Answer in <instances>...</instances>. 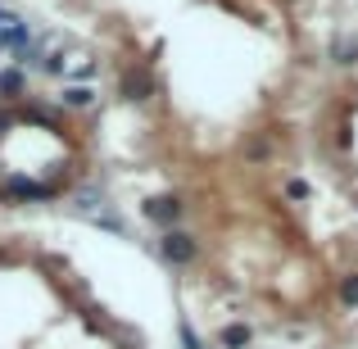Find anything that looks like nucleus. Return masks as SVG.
Segmentation results:
<instances>
[{
    "instance_id": "f257e3e1",
    "label": "nucleus",
    "mask_w": 358,
    "mask_h": 349,
    "mask_svg": "<svg viewBox=\"0 0 358 349\" xmlns=\"http://www.w3.org/2000/svg\"><path fill=\"white\" fill-rule=\"evenodd\" d=\"M55 195H59L55 182H32V177H23V173H9L5 182H0V200H9V204H45V200H55Z\"/></svg>"
},
{
    "instance_id": "f03ea898",
    "label": "nucleus",
    "mask_w": 358,
    "mask_h": 349,
    "mask_svg": "<svg viewBox=\"0 0 358 349\" xmlns=\"http://www.w3.org/2000/svg\"><path fill=\"white\" fill-rule=\"evenodd\" d=\"M159 254H164V263H173V268H186V263H195V254H200V245H195L191 232L173 227L159 236Z\"/></svg>"
},
{
    "instance_id": "7ed1b4c3",
    "label": "nucleus",
    "mask_w": 358,
    "mask_h": 349,
    "mask_svg": "<svg viewBox=\"0 0 358 349\" xmlns=\"http://www.w3.org/2000/svg\"><path fill=\"white\" fill-rule=\"evenodd\" d=\"M182 213H186L182 195H150L145 200V218L155 222V227H164V232H173L177 222H182Z\"/></svg>"
},
{
    "instance_id": "20e7f679",
    "label": "nucleus",
    "mask_w": 358,
    "mask_h": 349,
    "mask_svg": "<svg viewBox=\"0 0 358 349\" xmlns=\"http://www.w3.org/2000/svg\"><path fill=\"white\" fill-rule=\"evenodd\" d=\"M150 96H155V73L145 64L122 69V100H150Z\"/></svg>"
},
{
    "instance_id": "39448f33",
    "label": "nucleus",
    "mask_w": 358,
    "mask_h": 349,
    "mask_svg": "<svg viewBox=\"0 0 358 349\" xmlns=\"http://www.w3.org/2000/svg\"><path fill=\"white\" fill-rule=\"evenodd\" d=\"M27 96V73L23 69H0V100L14 105V100Z\"/></svg>"
},
{
    "instance_id": "423d86ee",
    "label": "nucleus",
    "mask_w": 358,
    "mask_h": 349,
    "mask_svg": "<svg viewBox=\"0 0 358 349\" xmlns=\"http://www.w3.org/2000/svg\"><path fill=\"white\" fill-rule=\"evenodd\" d=\"M59 105L64 109H91V105H96V91H91L87 82H73V87L59 91Z\"/></svg>"
},
{
    "instance_id": "0eeeda50",
    "label": "nucleus",
    "mask_w": 358,
    "mask_h": 349,
    "mask_svg": "<svg viewBox=\"0 0 358 349\" xmlns=\"http://www.w3.org/2000/svg\"><path fill=\"white\" fill-rule=\"evenodd\" d=\"M250 341H254V332H250L245 322L222 327V345H227V349H250Z\"/></svg>"
},
{
    "instance_id": "6e6552de",
    "label": "nucleus",
    "mask_w": 358,
    "mask_h": 349,
    "mask_svg": "<svg viewBox=\"0 0 358 349\" xmlns=\"http://www.w3.org/2000/svg\"><path fill=\"white\" fill-rule=\"evenodd\" d=\"M341 304H345V308H358V272L341 277Z\"/></svg>"
},
{
    "instance_id": "1a4fd4ad",
    "label": "nucleus",
    "mask_w": 358,
    "mask_h": 349,
    "mask_svg": "<svg viewBox=\"0 0 358 349\" xmlns=\"http://www.w3.org/2000/svg\"><path fill=\"white\" fill-rule=\"evenodd\" d=\"M358 59V41L350 45V41H336V64H354Z\"/></svg>"
},
{
    "instance_id": "9d476101",
    "label": "nucleus",
    "mask_w": 358,
    "mask_h": 349,
    "mask_svg": "<svg viewBox=\"0 0 358 349\" xmlns=\"http://www.w3.org/2000/svg\"><path fill=\"white\" fill-rule=\"evenodd\" d=\"M286 195L290 200H308V186L304 182H286Z\"/></svg>"
},
{
    "instance_id": "9b49d317",
    "label": "nucleus",
    "mask_w": 358,
    "mask_h": 349,
    "mask_svg": "<svg viewBox=\"0 0 358 349\" xmlns=\"http://www.w3.org/2000/svg\"><path fill=\"white\" fill-rule=\"evenodd\" d=\"M14 122H18V118H14V114H9V109H0V136H5V131H9V127H14Z\"/></svg>"
},
{
    "instance_id": "f8f14e48",
    "label": "nucleus",
    "mask_w": 358,
    "mask_h": 349,
    "mask_svg": "<svg viewBox=\"0 0 358 349\" xmlns=\"http://www.w3.org/2000/svg\"><path fill=\"white\" fill-rule=\"evenodd\" d=\"M9 23H14V14H9V9H0V36L9 32Z\"/></svg>"
}]
</instances>
